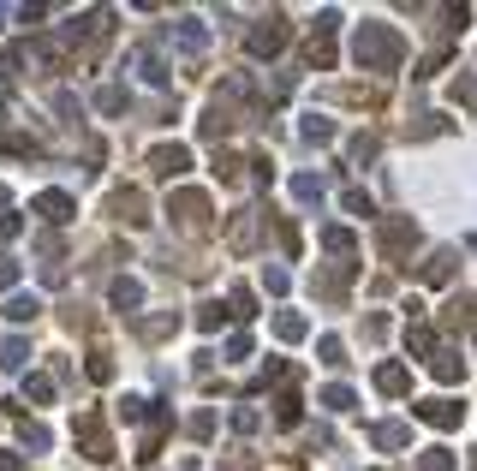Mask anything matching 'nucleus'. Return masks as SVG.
<instances>
[{"label":"nucleus","mask_w":477,"mask_h":471,"mask_svg":"<svg viewBox=\"0 0 477 471\" xmlns=\"http://www.w3.org/2000/svg\"><path fill=\"white\" fill-rule=\"evenodd\" d=\"M167 429H174V412L149 400V412H144V442H138V459H144V466L161 454V436H167Z\"/></svg>","instance_id":"obj_7"},{"label":"nucleus","mask_w":477,"mask_h":471,"mask_svg":"<svg viewBox=\"0 0 477 471\" xmlns=\"http://www.w3.org/2000/svg\"><path fill=\"white\" fill-rule=\"evenodd\" d=\"M472 471H477V447H472Z\"/></svg>","instance_id":"obj_54"},{"label":"nucleus","mask_w":477,"mask_h":471,"mask_svg":"<svg viewBox=\"0 0 477 471\" xmlns=\"http://www.w3.org/2000/svg\"><path fill=\"white\" fill-rule=\"evenodd\" d=\"M18 66H24V54H18V48H6V54H0V78H18Z\"/></svg>","instance_id":"obj_49"},{"label":"nucleus","mask_w":477,"mask_h":471,"mask_svg":"<svg viewBox=\"0 0 477 471\" xmlns=\"http://www.w3.org/2000/svg\"><path fill=\"white\" fill-rule=\"evenodd\" d=\"M209 191H191V186H179L174 197H167V221H174L179 233H209Z\"/></svg>","instance_id":"obj_3"},{"label":"nucleus","mask_w":477,"mask_h":471,"mask_svg":"<svg viewBox=\"0 0 477 471\" xmlns=\"http://www.w3.org/2000/svg\"><path fill=\"white\" fill-rule=\"evenodd\" d=\"M13 286H18V257L0 251V293H13Z\"/></svg>","instance_id":"obj_44"},{"label":"nucleus","mask_w":477,"mask_h":471,"mask_svg":"<svg viewBox=\"0 0 477 471\" xmlns=\"http://www.w3.org/2000/svg\"><path fill=\"white\" fill-rule=\"evenodd\" d=\"M442 66H448V43H442V48H430V54L418 60V72H412V78H435Z\"/></svg>","instance_id":"obj_41"},{"label":"nucleus","mask_w":477,"mask_h":471,"mask_svg":"<svg viewBox=\"0 0 477 471\" xmlns=\"http://www.w3.org/2000/svg\"><path fill=\"white\" fill-rule=\"evenodd\" d=\"M84 376H90V382H96V388H108V382H114V358H108V352H90Z\"/></svg>","instance_id":"obj_35"},{"label":"nucleus","mask_w":477,"mask_h":471,"mask_svg":"<svg viewBox=\"0 0 477 471\" xmlns=\"http://www.w3.org/2000/svg\"><path fill=\"white\" fill-rule=\"evenodd\" d=\"M18 54H24L30 60V66H60V43H54V36H36V43H24V48H18Z\"/></svg>","instance_id":"obj_20"},{"label":"nucleus","mask_w":477,"mask_h":471,"mask_svg":"<svg viewBox=\"0 0 477 471\" xmlns=\"http://www.w3.org/2000/svg\"><path fill=\"white\" fill-rule=\"evenodd\" d=\"M36 316H43V299H36V293H6V322L24 329V322H36Z\"/></svg>","instance_id":"obj_17"},{"label":"nucleus","mask_w":477,"mask_h":471,"mask_svg":"<svg viewBox=\"0 0 477 471\" xmlns=\"http://www.w3.org/2000/svg\"><path fill=\"white\" fill-rule=\"evenodd\" d=\"M405 352H412V358H430L435 352V329L424 322V316H412V322H405Z\"/></svg>","instance_id":"obj_19"},{"label":"nucleus","mask_w":477,"mask_h":471,"mask_svg":"<svg viewBox=\"0 0 477 471\" xmlns=\"http://www.w3.org/2000/svg\"><path fill=\"white\" fill-rule=\"evenodd\" d=\"M299 138L304 143H334V120L329 114H304L299 120Z\"/></svg>","instance_id":"obj_28"},{"label":"nucleus","mask_w":477,"mask_h":471,"mask_svg":"<svg viewBox=\"0 0 477 471\" xmlns=\"http://www.w3.org/2000/svg\"><path fill=\"white\" fill-rule=\"evenodd\" d=\"M347 156L358 161V168H364V161H377V138H370V131H358V138L347 143Z\"/></svg>","instance_id":"obj_39"},{"label":"nucleus","mask_w":477,"mask_h":471,"mask_svg":"<svg viewBox=\"0 0 477 471\" xmlns=\"http://www.w3.org/2000/svg\"><path fill=\"white\" fill-rule=\"evenodd\" d=\"M18 233H24V215H13V209H0V239L13 245V239H18Z\"/></svg>","instance_id":"obj_47"},{"label":"nucleus","mask_w":477,"mask_h":471,"mask_svg":"<svg viewBox=\"0 0 477 471\" xmlns=\"http://www.w3.org/2000/svg\"><path fill=\"white\" fill-rule=\"evenodd\" d=\"M370 471H382V466H370Z\"/></svg>","instance_id":"obj_56"},{"label":"nucleus","mask_w":477,"mask_h":471,"mask_svg":"<svg viewBox=\"0 0 477 471\" xmlns=\"http://www.w3.org/2000/svg\"><path fill=\"white\" fill-rule=\"evenodd\" d=\"M108 304L114 311H144V281H131V274H114V286H108Z\"/></svg>","instance_id":"obj_14"},{"label":"nucleus","mask_w":477,"mask_h":471,"mask_svg":"<svg viewBox=\"0 0 477 471\" xmlns=\"http://www.w3.org/2000/svg\"><path fill=\"white\" fill-rule=\"evenodd\" d=\"M370 442H377V447H405V442H412V429H405V424H370Z\"/></svg>","instance_id":"obj_32"},{"label":"nucleus","mask_w":477,"mask_h":471,"mask_svg":"<svg viewBox=\"0 0 477 471\" xmlns=\"http://www.w3.org/2000/svg\"><path fill=\"white\" fill-rule=\"evenodd\" d=\"M257 233H262V215L257 209H239L227 221V245H233V251H251V245H257Z\"/></svg>","instance_id":"obj_11"},{"label":"nucleus","mask_w":477,"mask_h":471,"mask_svg":"<svg viewBox=\"0 0 477 471\" xmlns=\"http://www.w3.org/2000/svg\"><path fill=\"white\" fill-rule=\"evenodd\" d=\"M0 471H18V454H0Z\"/></svg>","instance_id":"obj_52"},{"label":"nucleus","mask_w":477,"mask_h":471,"mask_svg":"<svg viewBox=\"0 0 477 471\" xmlns=\"http://www.w3.org/2000/svg\"><path fill=\"white\" fill-rule=\"evenodd\" d=\"M334 30H340V13L329 6V13H317V30H310V36H322V43H334Z\"/></svg>","instance_id":"obj_46"},{"label":"nucleus","mask_w":477,"mask_h":471,"mask_svg":"<svg viewBox=\"0 0 477 471\" xmlns=\"http://www.w3.org/2000/svg\"><path fill=\"white\" fill-rule=\"evenodd\" d=\"M48 400H54V376H43V370L24 376V400L18 406H48Z\"/></svg>","instance_id":"obj_29"},{"label":"nucleus","mask_w":477,"mask_h":471,"mask_svg":"<svg viewBox=\"0 0 477 471\" xmlns=\"http://www.w3.org/2000/svg\"><path fill=\"white\" fill-rule=\"evenodd\" d=\"M131 60H138V72H144V78H149L156 90H167V84H174V72L161 66V54H156V48H131Z\"/></svg>","instance_id":"obj_18"},{"label":"nucleus","mask_w":477,"mask_h":471,"mask_svg":"<svg viewBox=\"0 0 477 471\" xmlns=\"http://www.w3.org/2000/svg\"><path fill=\"white\" fill-rule=\"evenodd\" d=\"M108 209H114V221H126V227H144L149 221V197L138 186H119L114 197H108Z\"/></svg>","instance_id":"obj_8"},{"label":"nucleus","mask_w":477,"mask_h":471,"mask_svg":"<svg viewBox=\"0 0 477 471\" xmlns=\"http://www.w3.org/2000/svg\"><path fill=\"white\" fill-rule=\"evenodd\" d=\"M48 442H54V436H48V424H36V418H24V424H18V447H24V454H48Z\"/></svg>","instance_id":"obj_24"},{"label":"nucleus","mask_w":477,"mask_h":471,"mask_svg":"<svg viewBox=\"0 0 477 471\" xmlns=\"http://www.w3.org/2000/svg\"><path fill=\"white\" fill-rule=\"evenodd\" d=\"M30 209L43 215L48 227H66V221H72V215H78V203H72V191H43V197L30 203Z\"/></svg>","instance_id":"obj_10"},{"label":"nucleus","mask_w":477,"mask_h":471,"mask_svg":"<svg viewBox=\"0 0 477 471\" xmlns=\"http://www.w3.org/2000/svg\"><path fill=\"white\" fill-rule=\"evenodd\" d=\"M430 376H435V382H442V388L465 382V358L453 352V346H435V352H430Z\"/></svg>","instance_id":"obj_12"},{"label":"nucleus","mask_w":477,"mask_h":471,"mask_svg":"<svg viewBox=\"0 0 477 471\" xmlns=\"http://www.w3.org/2000/svg\"><path fill=\"white\" fill-rule=\"evenodd\" d=\"M317 358L329 364V370H340V364H347V341H340V334H322V341H317Z\"/></svg>","instance_id":"obj_33"},{"label":"nucleus","mask_w":477,"mask_h":471,"mask_svg":"<svg viewBox=\"0 0 477 471\" xmlns=\"http://www.w3.org/2000/svg\"><path fill=\"white\" fill-rule=\"evenodd\" d=\"M287 43H292V24H287V13H262L257 24L245 30V54H251V60H275Z\"/></svg>","instance_id":"obj_2"},{"label":"nucleus","mask_w":477,"mask_h":471,"mask_svg":"<svg viewBox=\"0 0 477 471\" xmlns=\"http://www.w3.org/2000/svg\"><path fill=\"white\" fill-rule=\"evenodd\" d=\"M227 316L251 322V316H257V293H251V286H233V293H227Z\"/></svg>","instance_id":"obj_31"},{"label":"nucleus","mask_w":477,"mask_h":471,"mask_svg":"<svg viewBox=\"0 0 477 471\" xmlns=\"http://www.w3.org/2000/svg\"><path fill=\"white\" fill-rule=\"evenodd\" d=\"M377 245H382L388 263H405V251L418 245V221H412V215H388V221L377 227Z\"/></svg>","instance_id":"obj_5"},{"label":"nucleus","mask_w":477,"mask_h":471,"mask_svg":"<svg viewBox=\"0 0 477 471\" xmlns=\"http://www.w3.org/2000/svg\"><path fill=\"white\" fill-rule=\"evenodd\" d=\"M233 429H239V436H257V429H262V412H257V406H239V412H233Z\"/></svg>","instance_id":"obj_42"},{"label":"nucleus","mask_w":477,"mask_h":471,"mask_svg":"<svg viewBox=\"0 0 477 471\" xmlns=\"http://www.w3.org/2000/svg\"><path fill=\"white\" fill-rule=\"evenodd\" d=\"M227 471H257V459H251V454H233V459H227Z\"/></svg>","instance_id":"obj_51"},{"label":"nucleus","mask_w":477,"mask_h":471,"mask_svg":"<svg viewBox=\"0 0 477 471\" xmlns=\"http://www.w3.org/2000/svg\"><path fill=\"white\" fill-rule=\"evenodd\" d=\"M186 436H191V442H209V436H215V412H191Z\"/></svg>","instance_id":"obj_38"},{"label":"nucleus","mask_w":477,"mask_h":471,"mask_svg":"<svg viewBox=\"0 0 477 471\" xmlns=\"http://www.w3.org/2000/svg\"><path fill=\"white\" fill-rule=\"evenodd\" d=\"M377 394H388V400L412 394V370L405 364H377Z\"/></svg>","instance_id":"obj_16"},{"label":"nucleus","mask_w":477,"mask_h":471,"mask_svg":"<svg viewBox=\"0 0 477 471\" xmlns=\"http://www.w3.org/2000/svg\"><path fill=\"white\" fill-rule=\"evenodd\" d=\"M299 406H304V400H299V394L287 388V394L275 400V424H281V429H292V424H299Z\"/></svg>","instance_id":"obj_37"},{"label":"nucleus","mask_w":477,"mask_h":471,"mask_svg":"<svg viewBox=\"0 0 477 471\" xmlns=\"http://www.w3.org/2000/svg\"><path fill=\"white\" fill-rule=\"evenodd\" d=\"M0 24H6V6H0Z\"/></svg>","instance_id":"obj_55"},{"label":"nucleus","mask_w":477,"mask_h":471,"mask_svg":"<svg viewBox=\"0 0 477 471\" xmlns=\"http://www.w3.org/2000/svg\"><path fill=\"white\" fill-rule=\"evenodd\" d=\"M221 322H227V311H221L215 299H209V304H197V329H203V334H215Z\"/></svg>","instance_id":"obj_40"},{"label":"nucleus","mask_w":477,"mask_h":471,"mask_svg":"<svg viewBox=\"0 0 477 471\" xmlns=\"http://www.w3.org/2000/svg\"><path fill=\"white\" fill-rule=\"evenodd\" d=\"M174 43H179V48H191V54H197V48L209 43V30H203V18H174Z\"/></svg>","instance_id":"obj_26"},{"label":"nucleus","mask_w":477,"mask_h":471,"mask_svg":"<svg viewBox=\"0 0 477 471\" xmlns=\"http://www.w3.org/2000/svg\"><path fill=\"white\" fill-rule=\"evenodd\" d=\"M287 286H292V274H287V269H262V293H275V299H281Z\"/></svg>","instance_id":"obj_45"},{"label":"nucleus","mask_w":477,"mask_h":471,"mask_svg":"<svg viewBox=\"0 0 477 471\" xmlns=\"http://www.w3.org/2000/svg\"><path fill=\"white\" fill-rule=\"evenodd\" d=\"M352 60H358L364 72H400L405 36L394 24H382V18H364V24L352 30Z\"/></svg>","instance_id":"obj_1"},{"label":"nucleus","mask_w":477,"mask_h":471,"mask_svg":"<svg viewBox=\"0 0 477 471\" xmlns=\"http://www.w3.org/2000/svg\"><path fill=\"white\" fill-rule=\"evenodd\" d=\"M96 108H101V114H126V108H131L126 84H101V90H96Z\"/></svg>","instance_id":"obj_30"},{"label":"nucleus","mask_w":477,"mask_h":471,"mask_svg":"<svg viewBox=\"0 0 477 471\" xmlns=\"http://www.w3.org/2000/svg\"><path fill=\"white\" fill-rule=\"evenodd\" d=\"M340 209H347V215H377V203H370L364 186H352V191H340Z\"/></svg>","instance_id":"obj_36"},{"label":"nucleus","mask_w":477,"mask_h":471,"mask_svg":"<svg viewBox=\"0 0 477 471\" xmlns=\"http://www.w3.org/2000/svg\"><path fill=\"white\" fill-rule=\"evenodd\" d=\"M149 173H156V179H186L191 173V149L186 143H156V149H149Z\"/></svg>","instance_id":"obj_6"},{"label":"nucleus","mask_w":477,"mask_h":471,"mask_svg":"<svg viewBox=\"0 0 477 471\" xmlns=\"http://www.w3.org/2000/svg\"><path fill=\"white\" fill-rule=\"evenodd\" d=\"M72 436H78V447H84V459H90V466H108V459H114V436H108L101 412H78Z\"/></svg>","instance_id":"obj_4"},{"label":"nucleus","mask_w":477,"mask_h":471,"mask_svg":"<svg viewBox=\"0 0 477 471\" xmlns=\"http://www.w3.org/2000/svg\"><path fill=\"white\" fill-rule=\"evenodd\" d=\"M317 406H322V412H352V406H358V394H352L347 382H329V388L317 394Z\"/></svg>","instance_id":"obj_23"},{"label":"nucleus","mask_w":477,"mask_h":471,"mask_svg":"<svg viewBox=\"0 0 477 471\" xmlns=\"http://www.w3.org/2000/svg\"><path fill=\"white\" fill-rule=\"evenodd\" d=\"M304 334H310V322H304V316H299V311H281V316H275V341H287V346H299V341H304Z\"/></svg>","instance_id":"obj_27"},{"label":"nucleus","mask_w":477,"mask_h":471,"mask_svg":"<svg viewBox=\"0 0 477 471\" xmlns=\"http://www.w3.org/2000/svg\"><path fill=\"white\" fill-rule=\"evenodd\" d=\"M281 251H287V257H299V227H292V221H281Z\"/></svg>","instance_id":"obj_48"},{"label":"nucleus","mask_w":477,"mask_h":471,"mask_svg":"<svg viewBox=\"0 0 477 471\" xmlns=\"http://www.w3.org/2000/svg\"><path fill=\"white\" fill-rule=\"evenodd\" d=\"M310 66H317V72H329V66H334V43H322V36H310Z\"/></svg>","instance_id":"obj_43"},{"label":"nucleus","mask_w":477,"mask_h":471,"mask_svg":"<svg viewBox=\"0 0 477 471\" xmlns=\"http://www.w3.org/2000/svg\"><path fill=\"white\" fill-rule=\"evenodd\" d=\"M227 358H233V364H239V358H251V334H233V341H227Z\"/></svg>","instance_id":"obj_50"},{"label":"nucleus","mask_w":477,"mask_h":471,"mask_svg":"<svg viewBox=\"0 0 477 471\" xmlns=\"http://www.w3.org/2000/svg\"><path fill=\"white\" fill-rule=\"evenodd\" d=\"M0 370H30V341H24V334L0 341Z\"/></svg>","instance_id":"obj_25"},{"label":"nucleus","mask_w":477,"mask_h":471,"mask_svg":"<svg viewBox=\"0 0 477 471\" xmlns=\"http://www.w3.org/2000/svg\"><path fill=\"white\" fill-rule=\"evenodd\" d=\"M418 471H460V459H453L448 447H424V454H418Z\"/></svg>","instance_id":"obj_34"},{"label":"nucleus","mask_w":477,"mask_h":471,"mask_svg":"<svg viewBox=\"0 0 477 471\" xmlns=\"http://www.w3.org/2000/svg\"><path fill=\"white\" fill-rule=\"evenodd\" d=\"M412 418H424L430 429H460L465 406L460 400H412Z\"/></svg>","instance_id":"obj_9"},{"label":"nucleus","mask_w":477,"mask_h":471,"mask_svg":"<svg viewBox=\"0 0 477 471\" xmlns=\"http://www.w3.org/2000/svg\"><path fill=\"white\" fill-rule=\"evenodd\" d=\"M322 251H329V257H352V251H358V233L352 227H322Z\"/></svg>","instance_id":"obj_22"},{"label":"nucleus","mask_w":477,"mask_h":471,"mask_svg":"<svg viewBox=\"0 0 477 471\" xmlns=\"http://www.w3.org/2000/svg\"><path fill=\"white\" fill-rule=\"evenodd\" d=\"M453 269H460V251H430V263L418 269V281H424V286H448Z\"/></svg>","instance_id":"obj_15"},{"label":"nucleus","mask_w":477,"mask_h":471,"mask_svg":"<svg viewBox=\"0 0 477 471\" xmlns=\"http://www.w3.org/2000/svg\"><path fill=\"white\" fill-rule=\"evenodd\" d=\"M233 126H239V114H233V101H221V96H215V101H209V114H203V126H197V131H203L209 143H221Z\"/></svg>","instance_id":"obj_13"},{"label":"nucleus","mask_w":477,"mask_h":471,"mask_svg":"<svg viewBox=\"0 0 477 471\" xmlns=\"http://www.w3.org/2000/svg\"><path fill=\"white\" fill-rule=\"evenodd\" d=\"M292 197L299 203H322L329 197V179H322V173H292Z\"/></svg>","instance_id":"obj_21"},{"label":"nucleus","mask_w":477,"mask_h":471,"mask_svg":"<svg viewBox=\"0 0 477 471\" xmlns=\"http://www.w3.org/2000/svg\"><path fill=\"white\" fill-rule=\"evenodd\" d=\"M0 209H13V197H6V186H0Z\"/></svg>","instance_id":"obj_53"}]
</instances>
